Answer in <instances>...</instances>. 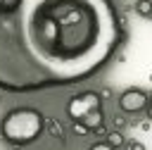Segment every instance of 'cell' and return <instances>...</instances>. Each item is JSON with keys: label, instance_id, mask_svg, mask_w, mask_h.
I'll list each match as a JSON object with an SVG mask.
<instances>
[{"label": "cell", "instance_id": "10", "mask_svg": "<svg viewBox=\"0 0 152 150\" xmlns=\"http://www.w3.org/2000/svg\"><path fill=\"white\" fill-rule=\"evenodd\" d=\"M128 148H131V150H145V145H142V143H135V140H131Z\"/></svg>", "mask_w": 152, "mask_h": 150}, {"label": "cell", "instance_id": "6", "mask_svg": "<svg viewBox=\"0 0 152 150\" xmlns=\"http://www.w3.org/2000/svg\"><path fill=\"white\" fill-rule=\"evenodd\" d=\"M135 12L140 17H150L152 12V0H135Z\"/></svg>", "mask_w": 152, "mask_h": 150}, {"label": "cell", "instance_id": "8", "mask_svg": "<svg viewBox=\"0 0 152 150\" xmlns=\"http://www.w3.org/2000/svg\"><path fill=\"white\" fill-rule=\"evenodd\" d=\"M74 133L76 136H86V133H90V129L86 124H81V121H74Z\"/></svg>", "mask_w": 152, "mask_h": 150}, {"label": "cell", "instance_id": "15", "mask_svg": "<svg viewBox=\"0 0 152 150\" xmlns=\"http://www.w3.org/2000/svg\"><path fill=\"white\" fill-rule=\"evenodd\" d=\"M0 2H5V0H0Z\"/></svg>", "mask_w": 152, "mask_h": 150}, {"label": "cell", "instance_id": "3", "mask_svg": "<svg viewBox=\"0 0 152 150\" xmlns=\"http://www.w3.org/2000/svg\"><path fill=\"white\" fill-rule=\"evenodd\" d=\"M100 107H102L100 93H97V90H83V93L69 98V102H66V114H69L71 121H81L83 117H88L90 112H95V110H100Z\"/></svg>", "mask_w": 152, "mask_h": 150}, {"label": "cell", "instance_id": "2", "mask_svg": "<svg viewBox=\"0 0 152 150\" xmlns=\"http://www.w3.org/2000/svg\"><path fill=\"white\" fill-rule=\"evenodd\" d=\"M45 131V114L36 107H12L0 119V140L12 148L31 145Z\"/></svg>", "mask_w": 152, "mask_h": 150}, {"label": "cell", "instance_id": "4", "mask_svg": "<svg viewBox=\"0 0 152 150\" xmlns=\"http://www.w3.org/2000/svg\"><path fill=\"white\" fill-rule=\"evenodd\" d=\"M145 105H147V93L140 88H128L119 95V110L124 114H138L145 110Z\"/></svg>", "mask_w": 152, "mask_h": 150}, {"label": "cell", "instance_id": "11", "mask_svg": "<svg viewBox=\"0 0 152 150\" xmlns=\"http://www.w3.org/2000/svg\"><path fill=\"white\" fill-rule=\"evenodd\" d=\"M145 110H147V117L152 119V95H147V105H145Z\"/></svg>", "mask_w": 152, "mask_h": 150}, {"label": "cell", "instance_id": "9", "mask_svg": "<svg viewBox=\"0 0 152 150\" xmlns=\"http://www.w3.org/2000/svg\"><path fill=\"white\" fill-rule=\"evenodd\" d=\"M90 150H114V148H112V145L107 143V138H104V140H95V143L90 145Z\"/></svg>", "mask_w": 152, "mask_h": 150}, {"label": "cell", "instance_id": "13", "mask_svg": "<svg viewBox=\"0 0 152 150\" xmlns=\"http://www.w3.org/2000/svg\"><path fill=\"white\" fill-rule=\"evenodd\" d=\"M0 102H2V95H0Z\"/></svg>", "mask_w": 152, "mask_h": 150}, {"label": "cell", "instance_id": "1", "mask_svg": "<svg viewBox=\"0 0 152 150\" xmlns=\"http://www.w3.org/2000/svg\"><path fill=\"white\" fill-rule=\"evenodd\" d=\"M124 40L112 0H14L0 7V90L66 88L102 71Z\"/></svg>", "mask_w": 152, "mask_h": 150}, {"label": "cell", "instance_id": "7", "mask_svg": "<svg viewBox=\"0 0 152 150\" xmlns=\"http://www.w3.org/2000/svg\"><path fill=\"white\" fill-rule=\"evenodd\" d=\"M104 136H107V143H109L112 148H119V145H124V136H121V131H107Z\"/></svg>", "mask_w": 152, "mask_h": 150}, {"label": "cell", "instance_id": "5", "mask_svg": "<svg viewBox=\"0 0 152 150\" xmlns=\"http://www.w3.org/2000/svg\"><path fill=\"white\" fill-rule=\"evenodd\" d=\"M45 129H48V133L52 136V138H62L64 136V129H62V124L57 121V119H45Z\"/></svg>", "mask_w": 152, "mask_h": 150}, {"label": "cell", "instance_id": "14", "mask_svg": "<svg viewBox=\"0 0 152 150\" xmlns=\"http://www.w3.org/2000/svg\"><path fill=\"white\" fill-rule=\"evenodd\" d=\"M150 19H152V12H150Z\"/></svg>", "mask_w": 152, "mask_h": 150}, {"label": "cell", "instance_id": "12", "mask_svg": "<svg viewBox=\"0 0 152 150\" xmlns=\"http://www.w3.org/2000/svg\"><path fill=\"white\" fill-rule=\"evenodd\" d=\"M150 81H152V74H150Z\"/></svg>", "mask_w": 152, "mask_h": 150}]
</instances>
